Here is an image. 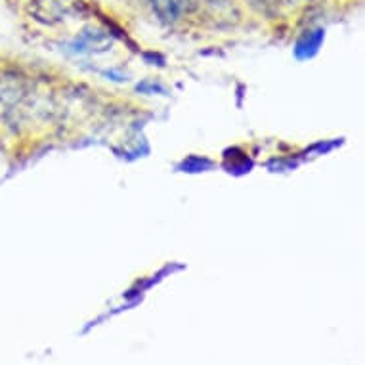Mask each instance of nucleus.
Here are the masks:
<instances>
[{
	"mask_svg": "<svg viewBox=\"0 0 365 365\" xmlns=\"http://www.w3.org/2000/svg\"><path fill=\"white\" fill-rule=\"evenodd\" d=\"M155 6L161 14L174 16L176 10H178V0H155Z\"/></svg>",
	"mask_w": 365,
	"mask_h": 365,
	"instance_id": "obj_1",
	"label": "nucleus"
}]
</instances>
